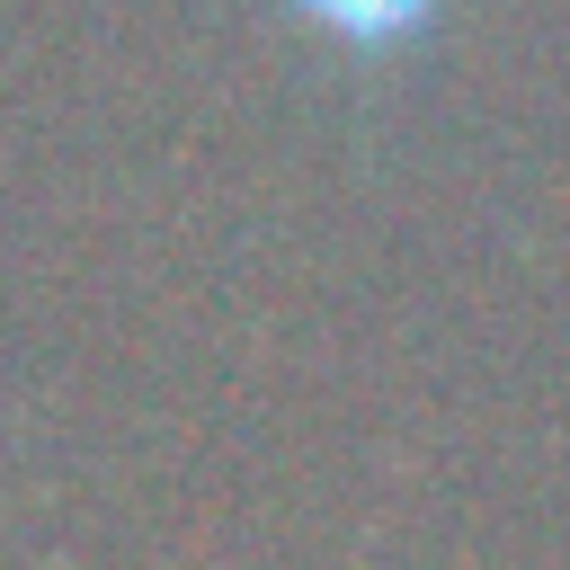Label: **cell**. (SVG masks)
Here are the masks:
<instances>
[{"label":"cell","mask_w":570,"mask_h":570,"mask_svg":"<svg viewBox=\"0 0 570 570\" xmlns=\"http://www.w3.org/2000/svg\"><path fill=\"white\" fill-rule=\"evenodd\" d=\"M294 9L338 45H401L436 18V0H294Z\"/></svg>","instance_id":"6da1fadb"}]
</instances>
